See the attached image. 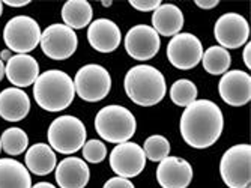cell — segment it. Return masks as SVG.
I'll list each match as a JSON object with an SVG mask.
<instances>
[{
	"instance_id": "27",
	"label": "cell",
	"mask_w": 251,
	"mask_h": 188,
	"mask_svg": "<svg viewBox=\"0 0 251 188\" xmlns=\"http://www.w3.org/2000/svg\"><path fill=\"white\" fill-rule=\"evenodd\" d=\"M143 151H145L146 158H149L151 161L159 162V161H163L164 158L169 157L170 143L164 135L155 134V135H151L146 138Z\"/></svg>"
},
{
	"instance_id": "4",
	"label": "cell",
	"mask_w": 251,
	"mask_h": 188,
	"mask_svg": "<svg viewBox=\"0 0 251 188\" xmlns=\"http://www.w3.org/2000/svg\"><path fill=\"white\" fill-rule=\"evenodd\" d=\"M137 128L134 114L124 106H105L95 117V130L105 142L121 145L129 142Z\"/></svg>"
},
{
	"instance_id": "6",
	"label": "cell",
	"mask_w": 251,
	"mask_h": 188,
	"mask_svg": "<svg viewBox=\"0 0 251 188\" xmlns=\"http://www.w3.org/2000/svg\"><path fill=\"white\" fill-rule=\"evenodd\" d=\"M220 175L229 188H251V146L241 143L227 149L220 162Z\"/></svg>"
},
{
	"instance_id": "10",
	"label": "cell",
	"mask_w": 251,
	"mask_h": 188,
	"mask_svg": "<svg viewBox=\"0 0 251 188\" xmlns=\"http://www.w3.org/2000/svg\"><path fill=\"white\" fill-rule=\"evenodd\" d=\"M146 166V155L143 148L134 142L116 145L110 154V167L118 176L129 179L139 176Z\"/></svg>"
},
{
	"instance_id": "5",
	"label": "cell",
	"mask_w": 251,
	"mask_h": 188,
	"mask_svg": "<svg viewBox=\"0 0 251 188\" xmlns=\"http://www.w3.org/2000/svg\"><path fill=\"white\" fill-rule=\"evenodd\" d=\"M49 143L53 151L70 155L80 151L86 143V127L75 116H59L49 127Z\"/></svg>"
},
{
	"instance_id": "2",
	"label": "cell",
	"mask_w": 251,
	"mask_h": 188,
	"mask_svg": "<svg viewBox=\"0 0 251 188\" xmlns=\"http://www.w3.org/2000/svg\"><path fill=\"white\" fill-rule=\"evenodd\" d=\"M128 98L142 107H151L161 103L166 97L167 84L163 73L151 65L132 66L124 80Z\"/></svg>"
},
{
	"instance_id": "9",
	"label": "cell",
	"mask_w": 251,
	"mask_h": 188,
	"mask_svg": "<svg viewBox=\"0 0 251 188\" xmlns=\"http://www.w3.org/2000/svg\"><path fill=\"white\" fill-rule=\"evenodd\" d=\"M41 50L53 60H65L71 57L78 45L77 33L65 25H51L41 33Z\"/></svg>"
},
{
	"instance_id": "28",
	"label": "cell",
	"mask_w": 251,
	"mask_h": 188,
	"mask_svg": "<svg viewBox=\"0 0 251 188\" xmlns=\"http://www.w3.org/2000/svg\"><path fill=\"white\" fill-rule=\"evenodd\" d=\"M83 149V158L87 162H92V164H98L102 162L107 157V148L104 145V142L98 138H92L89 142L84 143Z\"/></svg>"
},
{
	"instance_id": "25",
	"label": "cell",
	"mask_w": 251,
	"mask_h": 188,
	"mask_svg": "<svg viewBox=\"0 0 251 188\" xmlns=\"http://www.w3.org/2000/svg\"><path fill=\"white\" fill-rule=\"evenodd\" d=\"M0 143H2V149L8 155H20L27 151L29 137L25 130L18 127H11L3 131L2 137H0Z\"/></svg>"
},
{
	"instance_id": "8",
	"label": "cell",
	"mask_w": 251,
	"mask_h": 188,
	"mask_svg": "<svg viewBox=\"0 0 251 188\" xmlns=\"http://www.w3.org/2000/svg\"><path fill=\"white\" fill-rule=\"evenodd\" d=\"M73 81L75 93L87 103L102 101L111 89V77L108 71L98 63L81 66Z\"/></svg>"
},
{
	"instance_id": "35",
	"label": "cell",
	"mask_w": 251,
	"mask_h": 188,
	"mask_svg": "<svg viewBox=\"0 0 251 188\" xmlns=\"http://www.w3.org/2000/svg\"><path fill=\"white\" fill-rule=\"evenodd\" d=\"M11 57H12V53H11L9 50H3L2 53H0V60H2V62H3V60H6V62H8Z\"/></svg>"
},
{
	"instance_id": "30",
	"label": "cell",
	"mask_w": 251,
	"mask_h": 188,
	"mask_svg": "<svg viewBox=\"0 0 251 188\" xmlns=\"http://www.w3.org/2000/svg\"><path fill=\"white\" fill-rule=\"evenodd\" d=\"M102 188H135L134 184L129 179L121 178V176H115V178H110Z\"/></svg>"
},
{
	"instance_id": "26",
	"label": "cell",
	"mask_w": 251,
	"mask_h": 188,
	"mask_svg": "<svg viewBox=\"0 0 251 188\" xmlns=\"http://www.w3.org/2000/svg\"><path fill=\"white\" fill-rule=\"evenodd\" d=\"M170 98L179 107H188L197 100V86L191 80L180 79L172 84Z\"/></svg>"
},
{
	"instance_id": "11",
	"label": "cell",
	"mask_w": 251,
	"mask_h": 188,
	"mask_svg": "<svg viewBox=\"0 0 251 188\" xmlns=\"http://www.w3.org/2000/svg\"><path fill=\"white\" fill-rule=\"evenodd\" d=\"M203 56V45L193 33H177L167 45V57L177 69H193Z\"/></svg>"
},
{
	"instance_id": "29",
	"label": "cell",
	"mask_w": 251,
	"mask_h": 188,
	"mask_svg": "<svg viewBox=\"0 0 251 188\" xmlns=\"http://www.w3.org/2000/svg\"><path fill=\"white\" fill-rule=\"evenodd\" d=\"M129 5L137 11L151 12V11H155L159 5H161V2H159V0H131Z\"/></svg>"
},
{
	"instance_id": "38",
	"label": "cell",
	"mask_w": 251,
	"mask_h": 188,
	"mask_svg": "<svg viewBox=\"0 0 251 188\" xmlns=\"http://www.w3.org/2000/svg\"><path fill=\"white\" fill-rule=\"evenodd\" d=\"M2 12H3V2H0V17H2Z\"/></svg>"
},
{
	"instance_id": "13",
	"label": "cell",
	"mask_w": 251,
	"mask_h": 188,
	"mask_svg": "<svg viewBox=\"0 0 251 188\" xmlns=\"http://www.w3.org/2000/svg\"><path fill=\"white\" fill-rule=\"evenodd\" d=\"M125 50L135 60H149L159 52V35L148 25L131 27L125 36Z\"/></svg>"
},
{
	"instance_id": "23",
	"label": "cell",
	"mask_w": 251,
	"mask_h": 188,
	"mask_svg": "<svg viewBox=\"0 0 251 188\" xmlns=\"http://www.w3.org/2000/svg\"><path fill=\"white\" fill-rule=\"evenodd\" d=\"M94 9L87 0H68L62 8V20L70 29H83L92 23Z\"/></svg>"
},
{
	"instance_id": "18",
	"label": "cell",
	"mask_w": 251,
	"mask_h": 188,
	"mask_svg": "<svg viewBox=\"0 0 251 188\" xmlns=\"http://www.w3.org/2000/svg\"><path fill=\"white\" fill-rule=\"evenodd\" d=\"M56 182L60 188H84L89 182L90 172L87 162L78 157H68L56 167Z\"/></svg>"
},
{
	"instance_id": "24",
	"label": "cell",
	"mask_w": 251,
	"mask_h": 188,
	"mask_svg": "<svg viewBox=\"0 0 251 188\" xmlns=\"http://www.w3.org/2000/svg\"><path fill=\"white\" fill-rule=\"evenodd\" d=\"M201 62L206 73L212 76H221L226 74V71L229 69L232 63V57L226 49H223L220 45H214L209 47L206 52H203Z\"/></svg>"
},
{
	"instance_id": "16",
	"label": "cell",
	"mask_w": 251,
	"mask_h": 188,
	"mask_svg": "<svg viewBox=\"0 0 251 188\" xmlns=\"http://www.w3.org/2000/svg\"><path fill=\"white\" fill-rule=\"evenodd\" d=\"M87 41L94 50L100 53H111L119 47L122 33L115 21L108 18H98L89 25Z\"/></svg>"
},
{
	"instance_id": "32",
	"label": "cell",
	"mask_w": 251,
	"mask_h": 188,
	"mask_svg": "<svg viewBox=\"0 0 251 188\" xmlns=\"http://www.w3.org/2000/svg\"><path fill=\"white\" fill-rule=\"evenodd\" d=\"M250 54H251V42H247V44H245V47H244L242 57H244V63H245V66H248V69L251 68V59H250Z\"/></svg>"
},
{
	"instance_id": "19",
	"label": "cell",
	"mask_w": 251,
	"mask_h": 188,
	"mask_svg": "<svg viewBox=\"0 0 251 188\" xmlns=\"http://www.w3.org/2000/svg\"><path fill=\"white\" fill-rule=\"evenodd\" d=\"M30 111L29 95L18 87H6L0 92V117L8 122L23 121Z\"/></svg>"
},
{
	"instance_id": "22",
	"label": "cell",
	"mask_w": 251,
	"mask_h": 188,
	"mask_svg": "<svg viewBox=\"0 0 251 188\" xmlns=\"http://www.w3.org/2000/svg\"><path fill=\"white\" fill-rule=\"evenodd\" d=\"M0 188H32V178L26 166L12 158L0 160Z\"/></svg>"
},
{
	"instance_id": "1",
	"label": "cell",
	"mask_w": 251,
	"mask_h": 188,
	"mask_svg": "<svg viewBox=\"0 0 251 188\" xmlns=\"http://www.w3.org/2000/svg\"><path fill=\"white\" fill-rule=\"evenodd\" d=\"M224 128L221 108L209 100H196L180 116V134L194 149H206L220 138Z\"/></svg>"
},
{
	"instance_id": "15",
	"label": "cell",
	"mask_w": 251,
	"mask_h": 188,
	"mask_svg": "<svg viewBox=\"0 0 251 188\" xmlns=\"http://www.w3.org/2000/svg\"><path fill=\"white\" fill-rule=\"evenodd\" d=\"M156 181L163 188H187L193 181V167L179 157H167L159 161Z\"/></svg>"
},
{
	"instance_id": "20",
	"label": "cell",
	"mask_w": 251,
	"mask_h": 188,
	"mask_svg": "<svg viewBox=\"0 0 251 188\" xmlns=\"http://www.w3.org/2000/svg\"><path fill=\"white\" fill-rule=\"evenodd\" d=\"M152 29L161 36H175L184 27V14L173 3H161L152 15Z\"/></svg>"
},
{
	"instance_id": "36",
	"label": "cell",
	"mask_w": 251,
	"mask_h": 188,
	"mask_svg": "<svg viewBox=\"0 0 251 188\" xmlns=\"http://www.w3.org/2000/svg\"><path fill=\"white\" fill-rule=\"evenodd\" d=\"M3 77H5V63L0 60V81L3 80Z\"/></svg>"
},
{
	"instance_id": "21",
	"label": "cell",
	"mask_w": 251,
	"mask_h": 188,
	"mask_svg": "<svg viewBox=\"0 0 251 188\" xmlns=\"http://www.w3.org/2000/svg\"><path fill=\"white\" fill-rule=\"evenodd\" d=\"M26 169L36 176L50 175L57 164L56 152L45 143H35L26 152Z\"/></svg>"
},
{
	"instance_id": "3",
	"label": "cell",
	"mask_w": 251,
	"mask_h": 188,
	"mask_svg": "<svg viewBox=\"0 0 251 188\" xmlns=\"http://www.w3.org/2000/svg\"><path fill=\"white\" fill-rule=\"evenodd\" d=\"M75 97L74 81L60 69H49L35 81L33 98L45 111H62L71 106Z\"/></svg>"
},
{
	"instance_id": "39",
	"label": "cell",
	"mask_w": 251,
	"mask_h": 188,
	"mask_svg": "<svg viewBox=\"0 0 251 188\" xmlns=\"http://www.w3.org/2000/svg\"><path fill=\"white\" fill-rule=\"evenodd\" d=\"M0 151H2V143H0Z\"/></svg>"
},
{
	"instance_id": "7",
	"label": "cell",
	"mask_w": 251,
	"mask_h": 188,
	"mask_svg": "<svg viewBox=\"0 0 251 188\" xmlns=\"http://www.w3.org/2000/svg\"><path fill=\"white\" fill-rule=\"evenodd\" d=\"M41 33L39 25L32 17L17 15L6 23L3 29V41L9 52L27 54L39 45Z\"/></svg>"
},
{
	"instance_id": "34",
	"label": "cell",
	"mask_w": 251,
	"mask_h": 188,
	"mask_svg": "<svg viewBox=\"0 0 251 188\" xmlns=\"http://www.w3.org/2000/svg\"><path fill=\"white\" fill-rule=\"evenodd\" d=\"M32 188H56L51 182H38Z\"/></svg>"
},
{
	"instance_id": "17",
	"label": "cell",
	"mask_w": 251,
	"mask_h": 188,
	"mask_svg": "<svg viewBox=\"0 0 251 188\" xmlns=\"http://www.w3.org/2000/svg\"><path fill=\"white\" fill-rule=\"evenodd\" d=\"M5 76L18 89L27 87L39 77V65L30 54H14L5 65Z\"/></svg>"
},
{
	"instance_id": "37",
	"label": "cell",
	"mask_w": 251,
	"mask_h": 188,
	"mask_svg": "<svg viewBox=\"0 0 251 188\" xmlns=\"http://www.w3.org/2000/svg\"><path fill=\"white\" fill-rule=\"evenodd\" d=\"M111 3H113V2H110V0H105V2H104V0H102V2H101V5H102V6H105V8H108V6H110Z\"/></svg>"
},
{
	"instance_id": "33",
	"label": "cell",
	"mask_w": 251,
	"mask_h": 188,
	"mask_svg": "<svg viewBox=\"0 0 251 188\" xmlns=\"http://www.w3.org/2000/svg\"><path fill=\"white\" fill-rule=\"evenodd\" d=\"M3 3L8 6H12V8H23V6L29 5V0H5Z\"/></svg>"
},
{
	"instance_id": "12",
	"label": "cell",
	"mask_w": 251,
	"mask_h": 188,
	"mask_svg": "<svg viewBox=\"0 0 251 188\" xmlns=\"http://www.w3.org/2000/svg\"><path fill=\"white\" fill-rule=\"evenodd\" d=\"M214 35L223 49H239L250 38V25L241 14L229 12L217 20Z\"/></svg>"
},
{
	"instance_id": "14",
	"label": "cell",
	"mask_w": 251,
	"mask_h": 188,
	"mask_svg": "<svg viewBox=\"0 0 251 188\" xmlns=\"http://www.w3.org/2000/svg\"><path fill=\"white\" fill-rule=\"evenodd\" d=\"M221 100L232 107H242L251 100V77L245 71L233 69L223 74L218 83Z\"/></svg>"
},
{
	"instance_id": "31",
	"label": "cell",
	"mask_w": 251,
	"mask_h": 188,
	"mask_svg": "<svg viewBox=\"0 0 251 188\" xmlns=\"http://www.w3.org/2000/svg\"><path fill=\"white\" fill-rule=\"evenodd\" d=\"M218 0H196V5L199 6V8H201V9H212V8H215V6H218Z\"/></svg>"
}]
</instances>
